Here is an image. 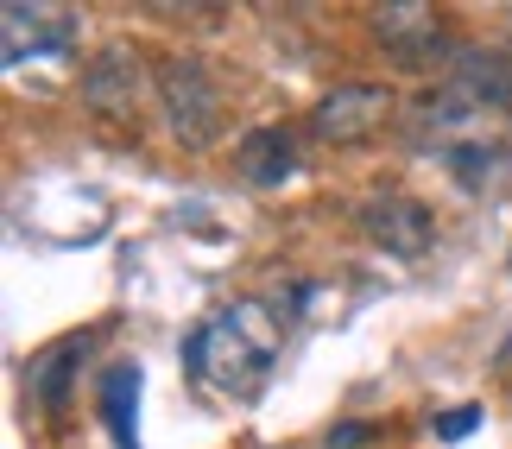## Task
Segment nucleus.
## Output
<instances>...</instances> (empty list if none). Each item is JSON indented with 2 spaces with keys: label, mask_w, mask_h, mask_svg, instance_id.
Instances as JSON below:
<instances>
[{
  "label": "nucleus",
  "mask_w": 512,
  "mask_h": 449,
  "mask_svg": "<svg viewBox=\"0 0 512 449\" xmlns=\"http://www.w3.org/2000/svg\"><path fill=\"white\" fill-rule=\"evenodd\" d=\"M279 355H285L279 310H266L260 298H234L190 329L184 374L215 399H253V393H266Z\"/></svg>",
  "instance_id": "f257e3e1"
},
{
  "label": "nucleus",
  "mask_w": 512,
  "mask_h": 449,
  "mask_svg": "<svg viewBox=\"0 0 512 449\" xmlns=\"http://www.w3.org/2000/svg\"><path fill=\"white\" fill-rule=\"evenodd\" d=\"M159 114L171 127V140L184 152H209L228 127V102H222V83L209 76L203 57L177 51L159 64Z\"/></svg>",
  "instance_id": "f03ea898"
},
{
  "label": "nucleus",
  "mask_w": 512,
  "mask_h": 449,
  "mask_svg": "<svg viewBox=\"0 0 512 449\" xmlns=\"http://www.w3.org/2000/svg\"><path fill=\"white\" fill-rule=\"evenodd\" d=\"M83 102H89L95 121L140 127L146 102H159V70L146 64L140 45H102L83 64Z\"/></svg>",
  "instance_id": "7ed1b4c3"
},
{
  "label": "nucleus",
  "mask_w": 512,
  "mask_h": 449,
  "mask_svg": "<svg viewBox=\"0 0 512 449\" xmlns=\"http://www.w3.org/2000/svg\"><path fill=\"white\" fill-rule=\"evenodd\" d=\"M367 32L399 70H437L449 57V26H443L437 7H424V0H386V7H373ZM449 64H456V57H449Z\"/></svg>",
  "instance_id": "20e7f679"
},
{
  "label": "nucleus",
  "mask_w": 512,
  "mask_h": 449,
  "mask_svg": "<svg viewBox=\"0 0 512 449\" xmlns=\"http://www.w3.org/2000/svg\"><path fill=\"white\" fill-rule=\"evenodd\" d=\"M392 108H399V95L386 83H367V76L336 83V89L317 95V108H310V140L317 146H361L392 121Z\"/></svg>",
  "instance_id": "39448f33"
},
{
  "label": "nucleus",
  "mask_w": 512,
  "mask_h": 449,
  "mask_svg": "<svg viewBox=\"0 0 512 449\" xmlns=\"http://www.w3.org/2000/svg\"><path fill=\"white\" fill-rule=\"evenodd\" d=\"M361 234L373 247H386L392 260H424L437 247V216L405 190H380V197L361 203Z\"/></svg>",
  "instance_id": "423d86ee"
},
{
  "label": "nucleus",
  "mask_w": 512,
  "mask_h": 449,
  "mask_svg": "<svg viewBox=\"0 0 512 449\" xmlns=\"http://www.w3.org/2000/svg\"><path fill=\"white\" fill-rule=\"evenodd\" d=\"M76 45V13L70 7H26V0H13V7H0V51H7V64H32V57H64Z\"/></svg>",
  "instance_id": "0eeeda50"
},
{
  "label": "nucleus",
  "mask_w": 512,
  "mask_h": 449,
  "mask_svg": "<svg viewBox=\"0 0 512 449\" xmlns=\"http://www.w3.org/2000/svg\"><path fill=\"white\" fill-rule=\"evenodd\" d=\"M449 89H456L468 108H512V57L506 51H481V45L456 51Z\"/></svg>",
  "instance_id": "6e6552de"
},
{
  "label": "nucleus",
  "mask_w": 512,
  "mask_h": 449,
  "mask_svg": "<svg viewBox=\"0 0 512 449\" xmlns=\"http://www.w3.org/2000/svg\"><path fill=\"white\" fill-rule=\"evenodd\" d=\"M234 165H241V178L253 190H279L298 178V140H291L285 127H253L241 146H234Z\"/></svg>",
  "instance_id": "1a4fd4ad"
},
{
  "label": "nucleus",
  "mask_w": 512,
  "mask_h": 449,
  "mask_svg": "<svg viewBox=\"0 0 512 449\" xmlns=\"http://www.w3.org/2000/svg\"><path fill=\"white\" fill-rule=\"evenodd\" d=\"M140 386H146V374L133 361H114L102 374V386H95V405H102L114 449H140Z\"/></svg>",
  "instance_id": "9d476101"
},
{
  "label": "nucleus",
  "mask_w": 512,
  "mask_h": 449,
  "mask_svg": "<svg viewBox=\"0 0 512 449\" xmlns=\"http://www.w3.org/2000/svg\"><path fill=\"white\" fill-rule=\"evenodd\" d=\"M89 355V336H64V342H51L45 355H32L26 367V393L32 405H45V412H57V405L70 399V374H76V361Z\"/></svg>",
  "instance_id": "9b49d317"
},
{
  "label": "nucleus",
  "mask_w": 512,
  "mask_h": 449,
  "mask_svg": "<svg viewBox=\"0 0 512 449\" xmlns=\"http://www.w3.org/2000/svg\"><path fill=\"white\" fill-rule=\"evenodd\" d=\"M443 165L456 171V178L468 184V190H487L506 171V146H487V140H449L443 146Z\"/></svg>",
  "instance_id": "f8f14e48"
},
{
  "label": "nucleus",
  "mask_w": 512,
  "mask_h": 449,
  "mask_svg": "<svg viewBox=\"0 0 512 449\" xmlns=\"http://www.w3.org/2000/svg\"><path fill=\"white\" fill-rule=\"evenodd\" d=\"M475 424H481V405H456L449 418H437V437H443V443H462Z\"/></svg>",
  "instance_id": "ddd939ff"
},
{
  "label": "nucleus",
  "mask_w": 512,
  "mask_h": 449,
  "mask_svg": "<svg viewBox=\"0 0 512 449\" xmlns=\"http://www.w3.org/2000/svg\"><path fill=\"white\" fill-rule=\"evenodd\" d=\"M361 443H367L361 424H342V431H329V449H361Z\"/></svg>",
  "instance_id": "4468645a"
}]
</instances>
